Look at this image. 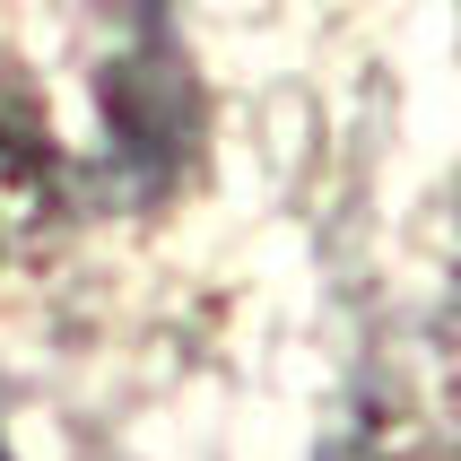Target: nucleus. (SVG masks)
<instances>
[{
    "label": "nucleus",
    "mask_w": 461,
    "mask_h": 461,
    "mask_svg": "<svg viewBox=\"0 0 461 461\" xmlns=\"http://www.w3.org/2000/svg\"><path fill=\"white\" fill-rule=\"evenodd\" d=\"M0 461H9V453H0Z\"/></svg>",
    "instance_id": "f257e3e1"
}]
</instances>
